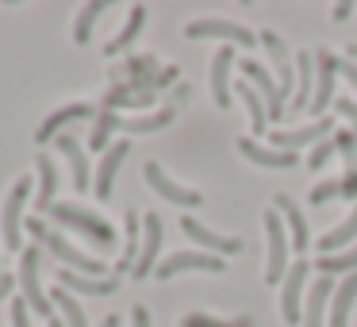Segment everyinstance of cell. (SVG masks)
Here are the masks:
<instances>
[{
    "label": "cell",
    "mask_w": 357,
    "mask_h": 327,
    "mask_svg": "<svg viewBox=\"0 0 357 327\" xmlns=\"http://www.w3.org/2000/svg\"><path fill=\"white\" fill-rule=\"evenodd\" d=\"M192 270H204V273H223L227 270V262L219 254H208V250H173L169 258H162L158 262V277L162 281H169V277H177V273H192Z\"/></svg>",
    "instance_id": "obj_7"
},
{
    "label": "cell",
    "mask_w": 357,
    "mask_h": 327,
    "mask_svg": "<svg viewBox=\"0 0 357 327\" xmlns=\"http://www.w3.org/2000/svg\"><path fill=\"white\" fill-rule=\"evenodd\" d=\"M334 196H342V177H331V181H323V185L311 189V204H319V208H326Z\"/></svg>",
    "instance_id": "obj_38"
},
{
    "label": "cell",
    "mask_w": 357,
    "mask_h": 327,
    "mask_svg": "<svg viewBox=\"0 0 357 327\" xmlns=\"http://www.w3.org/2000/svg\"><path fill=\"white\" fill-rule=\"evenodd\" d=\"M261 224H265V281L277 285V281H284V273H288L292 239H288V227H284V219H280L277 208L265 212Z\"/></svg>",
    "instance_id": "obj_3"
},
{
    "label": "cell",
    "mask_w": 357,
    "mask_h": 327,
    "mask_svg": "<svg viewBox=\"0 0 357 327\" xmlns=\"http://www.w3.org/2000/svg\"><path fill=\"white\" fill-rule=\"evenodd\" d=\"M334 277H326V273H319L315 285L307 289V296H303V327H323V316H326V300L334 296Z\"/></svg>",
    "instance_id": "obj_19"
},
{
    "label": "cell",
    "mask_w": 357,
    "mask_h": 327,
    "mask_svg": "<svg viewBox=\"0 0 357 327\" xmlns=\"http://www.w3.org/2000/svg\"><path fill=\"white\" fill-rule=\"evenodd\" d=\"M139 212H127V239H123V254H119V266L112 273H127V270H135V262H139V250H142V235H139Z\"/></svg>",
    "instance_id": "obj_29"
},
{
    "label": "cell",
    "mask_w": 357,
    "mask_h": 327,
    "mask_svg": "<svg viewBox=\"0 0 357 327\" xmlns=\"http://www.w3.org/2000/svg\"><path fill=\"white\" fill-rule=\"evenodd\" d=\"M334 147H338L342 158H346V170H357V139H354V131H334Z\"/></svg>",
    "instance_id": "obj_37"
},
{
    "label": "cell",
    "mask_w": 357,
    "mask_h": 327,
    "mask_svg": "<svg viewBox=\"0 0 357 327\" xmlns=\"http://www.w3.org/2000/svg\"><path fill=\"white\" fill-rule=\"evenodd\" d=\"M50 219L62 227H73V231L89 235V242H93L96 250H104L108 254L112 247H116V231H112V224H104L96 212L89 208H77V204H50Z\"/></svg>",
    "instance_id": "obj_2"
},
{
    "label": "cell",
    "mask_w": 357,
    "mask_h": 327,
    "mask_svg": "<svg viewBox=\"0 0 357 327\" xmlns=\"http://www.w3.org/2000/svg\"><path fill=\"white\" fill-rule=\"evenodd\" d=\"M127 150H131V143H112V150H104L100 170H96V196H100V201L112 196V185H116V173H119V166H123Z\"/></svg>",
    "instance_id": "obj_23"
},
{
    "label": "cell",
    "mask_w": 357,
    "mask_h": 327,
    "mask_svg": "<svg viewBox=\"0 0 357 327\" xmlns=\"http://www.w3.org/2000/svg\"><path fill=\"white\" fill-rule=\"evenodd\" d=\"M238 154L254 166H265V170H292L296 154L292 150H277V147H261L257 139H238Z\"/></svg>",
    "instance_id": "obj_17"
},
{
    "label": "cell",
    "mask_w": 357,
    "mask_h": 327,
    "mask_svg": "<svg viewBox=\"0 0 357 327\" xmlns=\"http://www.w3.org/2000/svg\"><path fill=\"white\" fill-rule=\"evenodd\" d=\"M142 173H146L150 189H154L158 196H165L169 204H181V208H196V204H204V196L196 193V189H185V185H177L173 177H165L158 162H146V166H142Z\"/></svg>",
    "instance_id": "obj_12"
},
{
    "label": "cell",
    "mask_w": 357,
    "mask_h": 327,
    "mask_svg": "<svg viewBox=\"0 0 357 327\" xmlns=\"http://www.w3.org/2000/svg\"><path fill=\"white\" fill-rule=\"evenodd\" d=\"M12 327H31V308L24 296H12Z\"/></svg>",
    "instance_id": "obj_41"
},
{
    "label": "cell",
    "mask_w": 357,
    "mask_h": 327,
    "mask_svg": "<svg viewBox=\"0 0 357 327\" xmlns=\"http://www.w3.org/2000/svg\"><path fill=\"white\" fill-rule=\"evenodd\" d=\"M342 196H346V201H357V170L342 173Z\"/></svg>",
    "instance_id": "obj_43"
},
{
    "label": "cell",
    "mask_w": 357,
    "mask_h": 327,
    "mask_svg": "<svg viewBox=\"0 0 357 327\" xmlns=\"http://www.w3.org/2000/svg\"><path fill=\"white\" fill-rule=\"evenodd\" d=\"M100 327H119V316H104V324Z\"/></svg>",
    "instance_id": "obj_48"
},
{
    "label": "cell",
    "mask_w": 357,
    "mask_h": 327,
    "mask_svg": "<svg viewBox=\"0 0 357 327\" xmlns=\"http://www.w3.org/2000/svg\"><path fill=\"white\" fill-rule=\"evenodd\" d=\"M357 300V273H349V277L338 281V289H334L331 296V327H349V308H354Z\"/></svg>",
    "instance_id": "obj_25"
},
{
    "label": "cell",
    "mask_w": 357,
    "mask_h": 327,
    "mask_svg": "<svg viewBox=\"0 0 357 327\" xmlns=\"http://www.w3.org/2000/svg\"><path fill=\"white\" fill-rule=\"evenodd\" d=\"M273 208L280 212V219H284V227H288V239H292V250H296V258L307 250V242H311V231H307V219H303V212L296 208V201L288 193H277L273 196Z\"/></svg>",
    "instance_id": "obj_15"
},
{
    "label": "cell",
    "mask_w": 357,
    "mask_h": 327,
    "mask_svg": "<svg viewBox=\"0 0 357 327\" xmlns=\"http://www.w3.org/2000/svg\"><path fill=\"white\" fill-rule=\"evenodd\" d=\"M354 242H357V208L349 212L334 231H326L323 239H319V250H323V254H342V250H349Z\"/></svg>",
    "instance_id": "obj_26"
},
{
    "label": "cell",
    "mask_w": 357,
    "mask_h": 327,
    "mask_svg": "<svg viewBox=\"0 0 357 327\" xmlns=\"http://www.w3.org/2000/svg\"><path fill=\"white\" fill-rule=\"evenodd\" d=\"M349 50V62H357V43H354V47H346Z\"/></svg>",
    "instance_id": "obj_50"
},
{
    "label": "cell",
    "mask_w": 357,
    "mask_h": 327,
    "mask_svg": "<svg viewBox=\"0 0 357 327\" xmlns=\"http://www.w3.org/2000/svg\"><path fill=\"white\" fill-rule=\"evenodd\" d=\"M177 112L173 108H158V112H142V116H131V119H119V131L127 135H150V131H162V127L173 124Z\"/></svg>",
    "instance_id": "obj_27"
},
{
    "label": "cell",
    "mask_w": 357,
    "mask_h": 327,
    "mask_svg": "<svg viewBox=\"0 0 357 327\" xmlns=\"http://www.w3.org/2000/svg\"><path fill=\"white\" fill-rule=\"evenodd\" d=\"M104 8H108L104 0H93V4H85V8L77 12V24H73V43H77V47H85V43H89L93 24H96V16H100Z\"/></svg>",
    "instance_id": "obj_35"
},
{
    "label": "cell",
    "mask_w": 357,
    "mask_h": 327,
    "mask_svg": "<svg viewBox=\"0 0 357 327\" xmlns=\"http://www.w3.org/2000/svg\"><path fill=\"white\" fill-rule=\"evenodd\" d=\"M231 66H234V47H223L211 62V101L219 108H231Z\"/></svg>",
    "instance_id": "obj_22"
},
{
    "label": "cell",
    "mask_w": 357,
    "mask_h": 327,
    "mask_svg": "<svg viewBox=\"0 0 357 327\" xmlns=\"http://www.w3.org/2000/svg\"><path fill=\"white\" fill-rule=\"evenodd\" d=\"M307 270H311V262L296 258V266H288L284 285H280V316H284V324H292V327L303 319V296H307Z\"/></svg>",
    "instance_id": "obj_6"
},
{
    "label": "cell",
    "mask_w": 357,
    "mask_h": 327,
    "mask_svg": "<svg viewBox=\"0 0 357 327\" xmlns=\"http://www.w3.org/2000/svg\"><path fill=\"white\" fill-rule=\"evenodd\" d=\"M265 47V54L273 58V66H277V85H280V93H292L296 89V70H292V58H288V47H284V39L280 35H273V31H261V39H257Z\"/></svg>",
    "instance_id": "obj_20"
},
{
    "label": "cell",
    "mask_w": 357,
    "mask_h": 327,
    "mask_svg": "<svg viewBox=\"0 0 357 327\" xmlns=\"http://www.w3.org/2000/svg\"><path fill=\"white\" fill-rule=\"evenodd\" d=\"M188 39H227V43H238L242 50H250L257 43V35L250 27L234 24V20H192L185 27Z\"/></svg>",
    "instance_id": "obj_8"
},
{
    "label": "cell",
    "mask_w": 357,
    "mask_h": 327,
    "mask_svg": "<svg viewBox=\"0 0 357 327\" xmlns=\"http://www.w3.org/2000/svg\"><path fill=\"white\" fill-rule=\"evenodd\" d=\"M27 231H31L35 239L43 242V247H50V254H54V258H62V262H66V270H73V273H85V277H108V266H104L100 258H89V254H81V250L73 247V242L66 239L62 231H50V227L43 224L39 216H35V219H27Z\"/></svg>",
    "instance_id": "obj_1"
},
{
    "label": "cell",
    "mask_w": 357,
    "mask_h": 327,
    "mask_svg": "<svg viewBox=\"0 0 357 327\" xmlns=\"http://www.w3.org/2000/svg\"><path fill=\"white\" fill-rule=\"evenodd\" d=\"M357 270V242L349 250H342V254H323L319 258V273H326V277H334V273H354Z\"/></svg>",
    "instance_id": "obj_33"
},
{
    "label": "cell",
    "mask_w": 357,
    "mask_h": 327,
    "mask_svg": "<svg viewBox=\"0 0 357 327\" xmlns=\"http://www.w3.org/2000/svg\"><path fill=\"white\" fill-rule=\"evenodd\" d=\"M27 201H31V173H24V177L12 185L8 201H4V216H0V239H4V247H8V250H16V254H20V242H24L20 224H24Z\"/></svg>",
    "instance_id": "obj_4"
},
{
    "label": "cell",
    "mask_w": 357,
    "mask_h": 327,
    "mask_svg": "<svg viewBox=\"0 0 357 327\" xmlns=\"http://www.w3.org/2000/svg\"><path fill=\"white\" fill-rule=\"evenodd\" d=\"M20 289H24V300L31 312H39L43 319L58 316L54 304L47 300V293H43V285H39V250L35 247L20 250Z\"/></svg>",
    "instance_id": "obj_5"
},
{
    "label": "cell",
    "mask_w": 357,
    "mask_h": 327,
    "mask_svg": "<svg viewBox=\"0 0 357 327\" xmlns=\"http://www.w3.org/2000/svg\"><path fill=\"white\" fill-rule=\"evenodd\" d=\"M242 78H246L250 85H254L257 93H261L265 108H269V119H273V124H277V119H280V116H284V112H288V108H284V101H288V96L280 93V85H277V81H273V73L265 70L261 62H254V58H242Z\"/></svg>",
    "instance_id": "obj_9"
},
{
    "label": "cell",
    "mask_w": 357,
    "mask_h": 327,
    "mask_svg": "<svg viewBox=\"0 0 357 327\" xmlns=\"http://www.w3.org/2000/svg\"><path fill=\"white\" fill-rule=\"evenodd\" d=\"M181 327H250V319H238V324H227V319L204 316V312H192V316L181 319Z\"/></svg>",
    "instance_id": "obj_39"
},
{
    "label": "cell",
    "mask_w": 357,
    "mask_h": 327,
    "mask_svg": "<svg viewBox=\"0 0 357 327\" xmlns=\"http://www.w3.org/2000/svg\"><path fill=\"white\" fill-rule=\"evenodd\" d=\"M146 20H150V12L142 8V4H135V8H131V16H127V27H123V31H119V35H116V39H112V43H108V50H104V54H108V58L123 54V50L131 47L135 39H139V31H142V27H146Z\"/></svg>",
    "instance_id": "obj_28"
},
{
    "label": "cell",
    "mask_w": 357,
    "mask_h": 327,
    "mask_svg": "<svg viewBox=\"0 0 357 327\" xmlns=\"http://www.w3.org/2000/svg\"><path fill=\"white\" fill-rule=\"evenodd\" d=\"M12 293V277H8V273H4V277H0V300H4V296H8Z\"/></svg>",
    "instance_id": "obj_47"
},
{
    "label": "cell",
    "mask_w": 357,
    "mask_h": 327,
    "mask_svg": "<svg viewBox=\"0 0 357 327\" xmlns=\"http://www.w3.org/2000/svg\"><path fill=\"white\" fill-rule=\"evenodd\" d=\"M234 93L242 96V104H246V112H250V127H254L257 135L265 131V124H269V108H265V101H261V93H257L250 81H234Z\"/></svg>",
    "instance_id": "obj_30"
},
{
    "label": "cell",
    "mask_w": 357,
    "mask_h": 327,
    "mask_svg": "<svg viewBox=\"0 0 357 327\" xmlns=\"http://www.w3.org/2000/svg\"><path fill=\"white\" fill-rule=\"evenodd\" d=\"M334 135V119L326 116V119H315V124H307V127H296V131H273L269 135V143H277V150H300V147H307V143H323V139H331Z\"/></svg>",
    "instance_id": "obj_13"
},
{
    "label": "cell",
    "mask_w": 357,
    "mask_h": 327,
    "mask_svg": "<svg viewBox=\"0 0 357 327\" xmlns=\"http://www.w3.org/2000/svg\"><path fill=\"white\" fill-rule=\"evenodd\" d=\"M54 147L62 150V158L70 162V170H73V189H77V193H85L89 185H96V181H93V170H89V158H85V150H81V139H77V135L62 131V135L54 139Z\"/></svg>",
    "instance_id": "obj_16"
},
{
    "label": "cell",
    "mask_w": 357,
    "mask_h": 327,
    "mask_svg": "<svg viewBox=\"0 0 357 327\" xmlns=\"http://www.w3.org/2000/svg\"><path fill=\"white\" fill-rule=\"evenodd\" d=\"M158 254H162V216L158 212H146L142 216V250H139V262H135V277H150L158 270Z\"/></svg>",
    "instance_id": "obj_11"
},
{
    "label": "cell",
    "mask_w": 357,
    "mask_h": 327,
    "mask_svg": "<svg viewBox=\"0 0 357 327\" xmlns=\"http://www.w3.org/2000/svg\"><path fill=\"white\" fill-rule=\"evenodd\" d=\"M89 116H96V108L93 104H66V108H58V112H50L47 116V124L39 127V135H35V139L39 143H50V139H58V135L66 131V124H73V119H89Z\"/></svg>",
    "instance_id": "obj_21"
},
{
    "label": "cell",
    "mask_w": 357,
    "mask_h": 327,
    "mask_svg": "<svg viewBox=\"0 0 357 327\" xmlns=\"http://www.w3.org/2000/svg\"><path fill=\"white\" fill-rule=\"evenodd\" d=\"M35 170H39V196H35V208L50 212V196H54V189H58V170H54V162H50V154H39Z\"/></svg>",
    "instance_id": "obj_31"
},
{
    "label": "cell",
    "mask_w": 357,
    "mask_h": 327,
    "mask_svg": "<svg viewBox=\"0 0 357 327\" xmlns=\"http://www.w3.org/2000/svg\"><path fill=\"white\" fill-rule=\"evenodd\" d=\"M0 277H4V273H0Z\"/></svg>",
    "instance_id": "obj_51"
},
{
    "label": "cell",
    "mask_w": 357,
    "mask_h": 327,
    "mask_svg": "<svg viewBox=\"0 0 357 327\" xmlns=\"http://www.w3.org/2000/svg\"><path fill=\"white\" fill-rule=\"evenodd\" d=\"M54 308H58V316H62L66 327H89V316L81 312V304L73 300V293H66L62 285L54 289Z\"/></svg>",
    "instance_id": "obj_32"
},
{
    "label": "cell",
    "mask_w": 357,
    "mask_h": 327,
    "mask_svg": "<svg viewBox=\"0 0 357 327\" xmlns=\"http://www.w3.org/2000/svg\"><path fill=\"white\" fill-rule=\"evenodd\" d=\"M334 108H338L342 116L349 119V127H354V139H357V101H346V96H342V101H334Z\"/></svg>",
    "instance_id": "obj_42"
},
{
    "label": "cell",
    "mask_w": 357,
    "mask_h": 327,
    "mask_svg": "<svg viewBox=\"0 0 357 327\" xmlns=\"http://www.w3.org/2000/svg\"><path fill=\"white\" fill-rule=\"evenodd\" d=\"M296 101H292V112H307L311 108V96H315V50H303L296 58Z\"/></svg>",
    "instance_id": "obj_24"
},
{
    "label": "cell",
    "mask_w": 357,
    "mask_h": 327,
    "mask_svg": "<svg viewBox=\"0 0 357 327\" xmlns=\"http://www.w3.org/2000/svg\"><path fill=\"white\" fill-rule=\"evenodd\" d=\"M334 78H338V54L315 50V96H311V116L326 119V101L334 96Z\"/></svg>",
    "instance_id": "obj_10"
},
{
    "label": "cell",
    "mask_w": 357,
    "mask_h": 327,
    "mask_svg": "<svg viewBox=\"0 0 357 327\" xmlns=\"http://www.w3.org/2000/svg\"><path fill=\"white\" fill-rule=\"evenodd\" d=\"M338 78H346V81H354V85H357V62H349V58H338Z\"/></svg>",
    "instance_id": "obj_44"
},
{
    "label": "cell",
    "mask_w": 357,
    "mask_h": 327,
    "mask_svg": "<svg viewBox=\"0 0 357 327\" xmlns=\"http://www.w3.org/2000/svg\"><path fill=\"white\" fill-rule=\"evenodd\" d=\"M154 104V89H119V93H108V108H146Z\"/></svg>",
    "instance_id": "obj_34"
},
{
    "label": "cell",
    "mask_w": 357,
    "mask_h": 327,
    "mask_svg": "<svg viewBox=\"0 0 357 327\" xmlns=\"http://www.w3.org/2000/svg\"><path fill=\"white\" fill-rule=\"evenodd\" d=\"M334 150H338V147H334V135H331V139H323V143H315V150H311L307 166H311V170H323V166L331 162Z\"/></svg>",
    "instance_id": "obj_40"
},
{
    "label": "cell",
    "mask_w": 357,
    "mask_h": 327,
    "mask_svg": "<svg viewBox=\"0 0 357 327\" xmlns=\"http://www.w3.org/2000/svg\"><path fill=\"white\" fill-rule=\"evenodd\" d=\"M131 327H150V312L142 308V304H135V308H131Z\"/></svg>",
    "instance_id": "obj_45"
},
{
    "label": "cell",
    "mask_w": 357,
    "mask_h": 327,
    "mask_svg": "<svg viewBox=\"0 0 357 327\" xmlns=\"http://www.w3.org/2000/svg\"><path fill=\"white\" fill-rule=\"evenodd\" d=\"M58 285L66 293H81V296H112L119 289V277H85V273H73V270H58Z\"/></svg>",
    "instance_id": "obj_18"
},
{
    "label": "cell",
    "mask_w": 357,
    "mask_h": 327,
    "mask_svg": "<svg viewBox=\"0 0 357 327\" xmlns=\"http://www.w3.org/2000/svg\"><path fill=\"white\" fill-rule=\"evenodd\" d=\"M119 127V116L116 112H96V127H93V135H89V147L93 150H108V139H112V131Z\"/></svg>",
    "instance_id": "obj_36"
},
{
    "label": "cell",
    "mask_w": 357,
    "mask_h": 327,
    "mask_svg": "<svg viewBox=\"0 0 357 327\" xmlns=\"http://www.w3.org/2000/svg\"><path fill=\"white\" fill-rule=\"evenodd\" d=\"M349 12H354V4H334V20H338V24L349 16Z\"/></svg>",
    "instance_id": "obj_46"
},
{
    "label": "cell",
    "mask_w": 357,
    "mask_h": 327,
    "mask_svg": "<svg viewBox=\"0 0 357 327\" xmlns=\"http://www.w3.org/2000/svg\"><path fill=\"white\" fill-rule=\"evenodd\" d=\"M47 324H50V327H66V324H62V316H50Z\"/></svg>",
    "instance_id": "obj_49"
},
{
    "label": "cell",
    "mask_w": 357,
    "mask_h": 327,
    "mask_svg": "<svg viewBox=\"0 0 357 327\" xmlns=\"http://www.w3.org/2000/svg\"><path fill=\"white\" fill-rule=\"evenodd\" d=\"M181 231H185L192 242H200L204 250H215L219 258H223V254H238V250H242V239H234V235H219V231H211V227H204L200 219H192V216L181 219Z\"/></svg>",
    "instance_id": "obj_14"
}]
</instances>
